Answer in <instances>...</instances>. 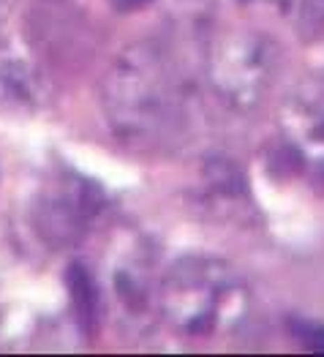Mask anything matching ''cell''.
Returning <instances> with one entry per match:
<instances>
[{"mask_svg":"<svg viewBox=\"0 0 324 357\" xmlns=\"http://www.w3.org/2000/svg\"><path fill=\"white\" fill-rule=\"evenodd\" d=\"M125 3H131V6H139V3H148V0H125Z\"/></svg>","mask_w":324,"mask_h":357,"instance_id":"6da1fadb","label":"cell"}]
</instances>
